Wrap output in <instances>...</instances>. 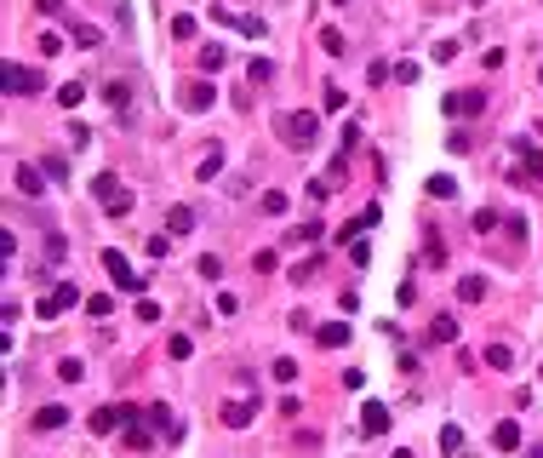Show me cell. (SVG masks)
<instances>
[{
	"label": "cell",
	"mask_w": 543,
	"mask_h": 458,
	"mask_svg": "<svg viewBox=\"0 0 543 458\" xmlns=\"http://www.w3.org/2000/svg\"><path fill=\"white\" fill-rule=\"evenodd\" d=\"M280 138H286L292 149H309V144L320 138V115H315V109H292V115H280Z\"/></svg>",
	"instance_id": "1"
},
{
	"label": "cell",
	"mask_w": 543,
	"mask_h": 458,
	"mask_svg": "<svg viewBox=\"0 0 543 458\" xmlns=\"http://www.w3.org/2000/svg\"><path fill=\"white\" fill-rule=\"evenodd\" d=\"M103 269H109V281L120 286V293H132V298H138V293H143V286H149V275H138V269L126 264V253H115V246H109V253H103Z\"/></svg>",
	"instance_id": "2"
},
{
	"label": "cell",
	"mask_w": 543,
	"mask_h": 458,
	"mask_svg": "<svg viewBox=\"0 0 543 458\" xmlns=\"http://www.w3.org/2000/svg\"><path fill=\"white\" fill-rule=\"evenodd\" d=\"M92 195L103 201V212H109V218H126V212H132V195H126V189H120V178H115V172H103V178H92Z\"/></svg>",
	"instance_id": "3"
},
{
	"label": "cell",
	"mask_w": 543,
	"mask_h": 458,
	"mask_svg": "<svg viewBox=\"0 0 543 458\" xmlns=\"http://www.w3.org/2000/svg\"><path fill=\"white\" fill-rule=\"evenodd\" d=\"M69 304H80V286H74V281H58L52 293H46V298L34 304V315H40V321H58V315H63Z\"/></svg>",
	"instance_id": "4"
},
{
	"label": "cell",
	"mask_w": 543,
	"mask_h": 458,
	"mask_svg": "<svg viewBox=\"0 0 543 458\" xmlns=\"http://www.w3.org/2000/svg\"><path fill=\"white\" fill-rule=\"evenodd\" d=\"M6 92L12 98H34V92H46V80H40V69H29V63H6Z\"/></svg>",
	"instance_id": "5"
},
{
	"label": "cell",
	"mask_w": 543,
	"mask_h": 458,
	"mask_svg": "<svg viewBox=\"0 0 543 458\" xmlns=\"http://www.w3.org/2000/svg\"><path fill=\"white\" fill-rule=\"evenodd\" d=\"M515 160H521L515 184H537V178H543V149H537L532 138H515Z\"/></svg>",
	"instance_id": "6"
},
{
	"label": "cell",
	"mask_w": 543,
	"mask_h": 458,
	"mask_svg": "<svg viewBox=\"0 0 543 458\" xmlns=\"http://www.w3.org/2000/svg\"><path fill=\"white\" fill-rule=\"evenodd\" d=\"M138 419H143L138 407H98V412H92V430H98V435H109V430H120V424H138Z\"/></svg>",
	"instance_id": "7"
},
{
	"label": "cell",
	"mask_w": 543,
	"mask_h": 458,
	"mask_svg": "<svg viewBox=\"0 0 543 458\" xmlns=\"http://www.w3.org/2000/svg\"><path fill=\"white\" fill-rule=\"evenodd\" d=\"M480 109H486V92H446V115L452 120H469Z\"/></svg>",
	"instance_id": "8"
},
{
	"label": "cell",
	"mask_w": 543,
	"mask_h": 458,
	"mask_svg": "<svg viewBox=\"0 0 543 458\" xmlns=\"http://www.w3.org/2000/svg\"><path fill=\"white\" fill-rule=\"evenodd\" d=\"M315 338H320V350H344V344L355 338V326H349V321H326Z\"/></svg>",
	"instance_id": "9"
},
{
	"label": "cell",
	"mask_w": 543,
	"mask_h": 458,
	"mask_svg": "<svg viewBox=\"0 0 543 458\" xmlns=\"http://www.w3.org/2000/svg\"><path fill=\"white\" fill-rule=\"evenodd\" d=\"M360 430H366V435H384V430H389V407H384V401H366V407H360Z\"/></svg>",
	"instance_id": "10"
},
{
	"label": "cell",
	"mask_w": 543,
	"mask_h": 458,
	"mask_svg": "<svg viewBox=\"0 0 543 458\" xmlns=\"http://www.w3.org/2000/svg\"><path fill=\"white\" fill-rule=\"evenodd\" d=\"M212 98H218V92L206 87V80H189V87H183V109H189V115H200V109H212Z\"/></svg>",
	"instance_id": "11"
},
{
	"label": "cell",
	"mask_w": 543,
	"mask_h": 458,
	"mask_svg": "<svg viewBox=\"0 0 543 458\" xmlns=\"http://www.w3.org/2000/svg\"><path fill=\"white\" fill-rule=\"evenodd\" d=\"M143 419H149V430H160V435H178V419H172V407H166V401L143 407Z\"/></svg>",
	"instance_id": "12"
},
{
	"label": "cell",
	"mask_w": 543,
	"mask_h": 458,
	"mask_svg": "<svg viewBox=\"0 0 543 458\" xmlns=\"http://www.w3.org/2000/svg\"><path fill=\"white\" fill-rule=\"evenodd\" d=\"M486 293H492L486 275H464V281H457V298H464V304H486Z\"/></svg>",
	"instance_id": "13"
},
{
	"label": "cell",
	"mask_w": 543,
	"mask_h": 458,
	"mask_svg": "<svg viewBox=\"0 0 543 458\" xmlns=\"http://www.w3.org/2000/svg\"><path fill=\"white\" fill-rule=\"evenodd\" d=\"M252 412H258L252 401H223V424L229 430H246V424H252Z\"/></svg>",
	"instance_id": "14"
},
{
	"label": "cell",
	"mask_w": 543,
	"mask_h": 458,
	"mask_svg": "<svg viewBox=\"0 0 543 458\" xmlns=\"http://www.w3.org/2000/svg\"><path fill=\"white\" fill-rule=\"evenodd\" d=\"M492 447H497V452H515V447H521V424H515V419H504V424L492 430Z\"/></svg>",
	"instance_id": "15"
},
{
	"label": "cell",
	"mask_w": 543,
	"mask_h": 458,
	"mask_svg": "<svg viewBox=\"0 0 543 458\" xmlns=\"http://www.w3.org/2000/svg\"><path fill=\"white\" fill-rule=\"evenodd\" d=\"M480 361H486L492 372H509V367H515V350H509V344H486V355H480Z\"/></svg>",
	"instance_id": "16"
},
{
	"label": "cell",
	"mask_w": 543,
	"mask_h": 458,
	"mask_svg": "<svg viewBox=\"0 0 543 458\" xmlns=\"http://www.w3.org/2000/svg\"><path fill=\"white\" fill-rule=\"evenodd\" d=\"M69 424V407H40L34 412V430H63Z\"/></svg>",
	"instance_id": "17"
},
{
	"label": "cell",
	"mask_w": 543,
	"mask_h": 458,
	"mask_svg": "<svg viewBox=\"0 0 543 458\" xmlns=\"http://www.w3.org/2000/svg\"><path fill=\"white\" fill-rule=\"evenodd\" d=\"M166 229H172V235H189V229H195V206H172V212H166Z\"/></svg>",
	"instance_id": "18"
},
{
	"label": "cell",
	"mask_w": 543,
	"mask_h": 458,
	"mask_svg": "<svg viewBox=\"0 0 543 458\" xmlns=\"http://www.w3.org/2000/svg\"><path fill=\"white\" fill-rule=\"evenodd\" d=\"M200 69H206V75L229 69V46H200Z\"/></svg>",
	"instance_id": "19"
},
{
	"label": "cell",
	"mask_w": 543,
	"mask_h": 458,
	"mask_svg": "<svg viewBox=\"0 0 543 458\" xmlns=\"http://www.w3.org/2000/svg\"><path fill=\"white\" fill-rule=\"evenodd\" d=\"M424 189H429L435 201H452V195H457V178H452V172H435V178H429Z\"/></svg>",
	"instance_id": "20"
},
{
	"label": "cell",
	"mask_w": 543,
	"mask_h": 458,
	"mask_svg": "<svg viewBox=\"0 0 543 458\" xmlns=\"http://www.w3.org/2000/svg\"><path fill=\"white\" fill-rule=\"evenodd\" d=\"M18 189H23V195H40V189H46V184H40V166H18Z\"/></svg>",
	"instance_id": "21"
},
{
	"label": "cell",
	"mask_w": 543,
	"mask_h": 458,
	"mask_svg": "<svg viewBox=\"0 0 543 458\" xmlns=\"http://www.w3.org/2000/svg\"><path fill=\"white\" fill-rule=\"evenodd\" d=\"M429 338H435V344H457V321H452V315H440V321L429 326Z\"/></svg>",
	"instance_id": "22"
},
{
	"label": "cell",
	"mask_w": 543,
	"mask_h": 458,
	"mask_svg": "<svg viewBox=\"0 0 543 458\" xmlns=\"http://www.w3.org/2000/svg\"><path fill=\"white\" fill-rule=\"evenodd\" d=\"M40 172L63 184V178H69V160H63V155H40Z\"/></svg>",
	"instance_id": "23"
},
{
	"label": "cell",
	"mask_w": 543,
	"mask_h": 458,
	"mask_svg": "<svg viewBox=\"0 0 543 458\" xmlns=\"http://www.w3.org/2000/svg\"><path fill=\"white\" fill-rule=\"evenodd\" d=\"M126 447H132V452L155 447V430H143V424H126Z\"/></svg>",
	"instance_id": "24"
},
{
	"label": "cell",
	"mask_w": 543,
	"mask_h": 458,
	"mask_svg": "<svg viewBox=\"0 0 543 458\" xmlns=\"http://www.w3.org/2000/svg\"><path fill=\"white\" fill-rule=\"evenodd\" d=\"M80 98H86V87H80V80H69V87H58V103H63V109H80Z\"/></svg>",
	"instance_id": "25"
},
{
	"label": "cell",
	"mask_w": 543,
	"mask_h": 458,
	"mask_svg": "<svg viewBox=\"0 0 543 458\" xmlns=\"http://www.w3.org/2000/svg\"><path fill=\"white\" fill-rule=\"evenodd\" d=\"M98 40H103L98 23H74V46H98Z\"/></svg>",
	"instance_id": "26"
},
{
	"label": "cell",
	"mask_w": 543,
	"mask_h": 458,
	"mask_svg": "<svg viewBox=\"0 0 543 458\" xmlns=\"http://www.w3.org/2000/svg\"><path fill=\"white\" fill-rule=\"evenodd\" d=\"M269 372H275V384H292V379H298V361H292V355H280Z\"/></svg>",
	"instance_id": "27"
},
{
	"label": "cell",
	"mask_w": 543,
	"mask_h": 458,
	"mask_svg": "<svg viewBox=\"0 0 543 458\" xmlns=\"http://www.w3.org/2000/svg\"><path fill=\"white\" fill-rule=\"evenodd\" d=\"M446 149H452V155H469V149H475V138L457 127V132H446Z\"/></svg>",
	"instance_id": "28"
},
{
	"label": "cell",
	"mask_w": 543,
	"mask_h": 458,
	"mask_svg": "<svg viewBox=\"0 0 543 458\" xmlns=\"http://www.w3.org/2000/svg\"><path fill=\"white\" fill-rule=\"evenodd\" d=\"M440 452H464V430H457V424L440 430Z\"/></svg>",
	"instance_id": "29"
},
{
	"label": "cell",
	"mask_w": 543,
	"mask_h": 458,
	"mask_svg": "<svg viewBox=\"0 0 543 458\" xmlns=\"http://www.w3.org/2000/svg\"><path fill=\"white\" fill-rule=\"evenodd\" d=\"M320 235H326V224H320V218H309V224H303V229H292V235H286V241H320Z\"/></svg>",
	"instance_id": "30"
},
{
	"label": "cell",
	"mask_w": 543,
	"mask_h": 458,
	"mask_svg": "<svg viewBox=\"0 0 543 458\" xmlns=\"http://www.w3.org/2000/svg\"><path fill=\"white\" fill-rule=\"evenodd\" d=\"M320 46H326L332 58H344V52H349V46H344V34H338V29H320Z\"/></svg>",
	"instance_id": "31"
},
{
	"label": "cell",
	"mask_w": 543,
	"mask_h": 458,
	"mask_svg": "<svg viewBox=\"0 0 543 458\" xmlns=\"http://www.w3.org/2000/svg\"><path fill=\"white\" fill-rule=\"evenodd\" d=\"M166 29H172L178 40H189V34H195V18H189V12H172V23H166Z\"/></svg>",
	"instance_id": "32"
},
{
	"label": "cell",
	"mask_w": 543,
	"mask_h": 458,
	"mask_svg": "<svg viewBox=\"0 0 543 458\" xmlns=\"http://www.w3.org/2000/svg\"><path fill=\"white\" fill-rule=\"evenodd\" d=\"M103 98H109V103L120 109V103H126V98H132V87H126V80H109V87H103Z\"/></svg>",
	"instance_id": "33"
},
{
	"label": "cell",
	"mask_w": 543,
	"mask_h": 458,
	"mask_svg": "<svg viewBox=\"0 0 543 458\" xmlns=\"http://www.w3.org/2000/svg\"><path fill=\"white\" fill-rule=\"evenodd\" d=\"M80 372H86V367H80L74 355H69V361H58V379H63V384H80Z\"/></svg>",
	"instance_id": "34"
},
{
	"label": "cell",
	"mask_w": 543,
	"mask_h": 458,
	"mask_svg": "<svg viewBox=\"0 0 543 458\" xmlns=\"http://www.w3.org/2000/svg\"><path fill=\"white\" fill-rule=\"evenodd\" d=\"M263 212H269V218L286 212V195H280V189H263Z\"/></svg>",
	"instance_id": "35"
},
{
	"label": "cell",
	"mask_w": 543,
	"mask_h": 458,
	"mask_svg": "<svg viewBox=\"0 0 543 458\" xmlns=\"http://www.w3.org/2000/svg\"><path fill=\"white\" fill-rule=\"evenodd\" d=\"M424 258H429V264H446V246H440L435 229H429V241H424Z\"/></svg>",
	"instance_id": "36"
},
{
	"label": "cell",
	"mask_w": 543,
	"mask_h": 458,
	"mask_svg": "<svg viewBox=\"0 0 543 458\" xmlns=\"http://www.w3.org/2000/svg\"><path fill=\"white\" fill-rule=\"evenodd\" d=\"M497 224H504V218H497V212H492V206H480V212H475V229H480V235H492Z\"/></svg>",
	"instance_id": "37"
},
{
	"label": "cell",
	"mask_w": 543,
	"mask_h": 458,
	"mask_svg": "<svg viewBox=\"0 0 543 458\" xmlns=\"http://www.w3.org/2000/svg\"><path fill=\"white\" fill-rule=\"evenodd\" d=\"M389 75H395V80H400V87H412V80H417V63H412V58H400V63H395V69H389Z\"/></svg>",
	"instance_id": "38"
},
{
	"label": "cell",
	"mask_w": 543,
	"mask_h": 458,
	"mask_svg": "<svg viewBox=\"0 0 543 458\" xmlns=\"http://www.w3.org/2000/svg\"><path fill=\"white\" fill-rule=\"evenodd\" d=\"M189 350H195L189 332H172V361H189Z\"/></svg>",
	"instance_id": "39"
},
{
	"label": "cell",
	"mask_w": 543,
	"mask_h": 458,
	"mask_svg": "<svg viewBox=\"0 0 543 458\" xmlns=\"http://www.w3.org/2000/svg\"><path fill=\"white\" fill-rule=\"evenodd\" d=\"M246 75H252V80H258V87H263V80L275 75V63H269V58H252V69H246Z\"/></svg>",
	"instance_id": "40"
},
{
	"label": "cell",
	"mask_w": 543,
	"mask_h": 458,
	"mask_svg": "<svg viewBox=\"0 0 543 458\" xmlns=\"http://www.w3.org/2000/svg\"><path fill=\"white\" fill-rule=\"evenodd\" d=\"M34 46H40V58H58V52H63V40H58V34H40Z\"/></svg>",
	"instance_id": "41"
},
{
	"label": "cell",
	"mask_w": 543,
	"mask_h": 458,
	"mask_svg": "<svg viewBox=\"0 0 543 458\" xmlns=\"http://www.w3.org/2000/svg\"><path fill=\"white\" fill-rule=\"evenodd\" d=\"M172 253V235H149V258H166Z\"/></svg>",
	"instance_id": "42"
},
{
	"label": "cell",
	"mask_w": 543,
	"mask_h": 458,
	"mask_svg": "<svg viewBox=\"0 0 543 458\" xmlns=\"http://www.w3.org/2000/svg\"><path fill=\"white\" fill-rule=\"evenodd\" d=\"M200 275H206V281H218V275H223V264H218V253H206V258H200Z\"/></svg>",
	"instance_id": "43"
},
{
	"label": "cell",
	"mask_w": 543,
	"mask_h": 458,
	"mask_svg": "<svg viewBox=\"0 0 543 458\" xmlns=\"http://www.w3.org/2000/svg\"><path fill=\"white\" fill-rule=\"evenodd\" d=\"M429 58H435V63H452V58H457V40H440V46H435Z\"/></svg>",
	"instance_id": "44"
},
{
	"label": "cell",
	"mask_w": 543,
	"mask_h": 458,
	"mask_svg": "<svg viewBox=\"0 0 543 458\" xmlns=\"http://www.w3.org/2000/svg\"><path fill=\"white\" fill-rule=\"evenodd\" d=\"M275 264H280V258H275V253H269V246H263V253H258V258H252V269H258V275H269V269H275Z\"/></svg>",
	"instance_id": "45"
},
{
	"label": "cell",
	"mask_w": 543,
	"mask_h": 458,
	"mask_svg": "<svg viewBox=\"0 0 543 458\" xmlns=\"http://www.w3.org/2000/svg\"><path fill=\"white\" fill-rule=\"evenodd\" d=\"M109 310H115V298H103V293H98V298H86V315H109Z\"/></svg>",
	"instance_id": "46"
},
{
	"label": "cell",
	"mask_w": 543,
	"mask_h": 458,
	"mask_svg": "<svg viewBox=\"0 0 543 458\" xmlns=\"http://www.w3.org/2000/svg\"><path fill=\"white\" fill-rule=\"evenodd\" d=\"M34 6H40V12H46V18H52V12H63V0H34Z\"/></svg>",
	"instance_id": "47"
},
{
	"label": "cell",
	"mask_w": 543,
	"mask_h": 458,
	"mask_svg": "<svg viewBox=\"0 0 543 458\" xmlns=\"http://www.w3.org/2000/svg\"><path fill=\"white\" fill-rule=\"evenodd\" d=\"M332 6H349V0H332Z\"/></svg>",
	"instance_id": "48"
},
{
	"label": "cell",
	"mask_w": 543,
	"mask_h": 458,
	"mask_svg": "<svg viewBox=\"0 0 543 458\" xmlns=\"http://www.w3.org/2000/svg\"><path fill=\"white\" fill-rule=\"evenodd\" d=\"M537 138H543V120H537Z\"/></svg>",
	"instance_id": "49"
}]
</instances>
